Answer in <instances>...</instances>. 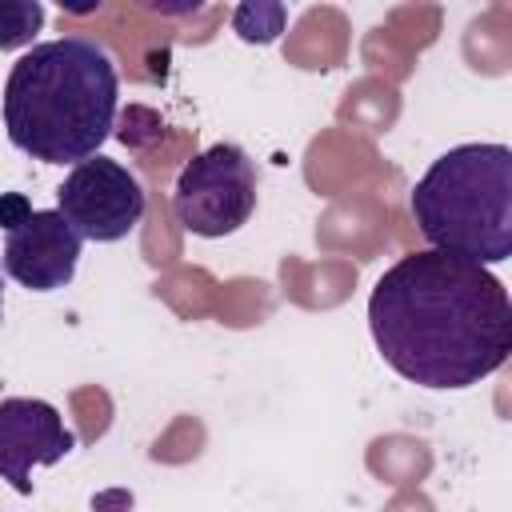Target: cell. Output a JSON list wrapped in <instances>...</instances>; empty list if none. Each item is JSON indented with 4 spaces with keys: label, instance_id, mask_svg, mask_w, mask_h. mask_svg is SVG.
Listing matches in <instances>:
<instances>
[{
    "label": "cell",
    "instance_id": "6da1fadb",
    "mask_svg": "<svg viewBox=\"0 0 512 512\" xmlns=\"http://www.w3.org/2000/svg\"><path fill=\"white\" fill-rule=\"evenodd\" d=\"M368 332L408 384L472 388L512 352V300L488 268L424 248L384 268L368 296Z\"/></svg>",
    "mask_w": 512,
    "mask_h": 512
},
{
    "label": "cell",
    "instance_id": "7a4b0ae2",
    "mask_svg": "<svg viewBox=\"0 0 512 512\" xmlns=\"http://www.w3.org/2000/svg\"><path fill=\"white\" fill-rule=\"evenodd\" d=\"M120 76L104 44L68 32L32 44L4 80V132L40 164H80L112 136Z\"/></svg>",
    "mask_w": 512,
    "mask_h": 512
},
{
    "label": "cell",
    "instance_id": "3957f363",
    "mask_svg": "<svg viewBox=\"0 0 512 512\" xmlns=\"http://www.w3.org/2000/svg\"><path fill=\"white\" fill-rule=\"evenodd\" d=\"M412 220L420 236L468 264H500L512 256V148L456 144L428 164L412 188Z\"/></svg>",
    "mask_w": 512,
    "mask_h": 512
},
{
    "label": "cell",
    "instance_id": "277c9868",
    "mask_svg": "<svg viewBox=\"0 0 512 512\" xmlns=\"http://www.w3.org/2000/svg\"><path fill=\"white\" fill-rule=\"evenodd\" d=\"M256 188V160L240 144L220 140L180 168L172 188V216L184 232L220 240L248 224L256 212Z\"/></svg>",
    "mask_w": 512,
    "mask_h": 512
},
{
    "label": "cell",
    "instance_id": "5b68a950",
    "mask_svg": "<svg viewBox=\"0 0 512 512\" xmlns=\"http://www.w3.org/2000/svg\"><path fill=\"white\" fill-rule=\"evenodd\" d=\"M56 212L80 240L116 244L144 220V188L120 160L96 152L64 176L56 188Z\"/></svg>",
    "mask_w": 512,
    "mask_h": 512
},
{
    "label": "cell",
    "instance_id": "8992f818",
    "mask_svg": "<svg viewBox=\"0 0 512 512\" xmlns=\"http://www.w3.org/2000/svg\"><path fill=\"white\" fill-rule=\"evenodd\" d=\"M84 240L56 208H32L4 228V272L28 292H56L76 276Z\"/></svg>",
    "mask_w": 512,
    "mask_h": 512
},
{
    "label": "cell",
    "instance_id": "52a82bcc",
    "mask_svg": "<svg viewBox=\"0 0 512 512\" xmlns=\"http://www.w3.org/2000/svg\"><path fill=\"white\" fill-rule=\"evenodd\" d=\"M76 448L64 416L36 396H4L0 400V480H8L20 496H32V468L56 464Z\"/></svg>",
    "mask_w": 512,
    "mask_h": 512
},
{
    "label": "cell",
    "instance_id": "ba28073f",
    "mask_svg": "<svg viewBox=\"0 0 512 512\" xmlns=\"http://www.w3.org/2000/svg\"><path fill=\"white\" fill-rule=\"evenodd\" d=\"M44 28V4L36 0H0V52L32 48L36 32Z\"/></svg>",
    "mask_w": 512,
    "mask_h": 512
},
{
    "label": "cell",
    "instance_id": "9c48e42d",
    "mask_svg": "<svg viewBox=\"0 0 512 512\" xmlns=\"http://www.w3.org/2000/svg\"><path fill=\"white\" fill-rule=\"evenodd\" d=\"M284 20H288V8H280V4H240V8L232 12L236 36L248 40V44H268V40H276L280 28H284Z\"/></svg>",
    "mask_w": 512,
    "mask_h": 512
},
{
    "label": "cell",
    "instance_id": "30bf717a",
    "mask_svg": "<svg viewBox=\"0 0 512 512\" xmlns=\"http://www.w3.org/2000/svg\"><path fill=\"white\" fill-rule=\"evenodd\" d=\"M0 320H4V280H0Z\"/></svg>",
    "mask_w": 512,
    "mask_h": 512
}]
</instances>
